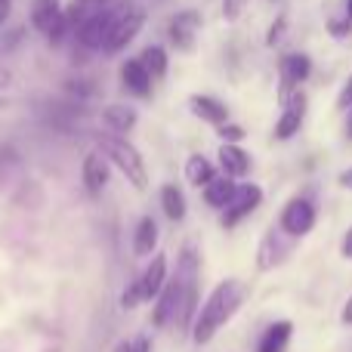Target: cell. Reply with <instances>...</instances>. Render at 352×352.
I'll return each mask as SVG.
<instances>
[{
  "instance_id": "cell-1",
  "label": "cell",
  "mask_w": 352,
  "mask_h": 352,
  "mask_svg": "<svg viewBox=\"0 0 352 352\" xmlns=\"http://www.w3.org/2000/svg\"><path fill=\"white\" fill-rule=\"evenodd\" d=\"M244 297H248V287H244V281H238V278L219 281V285L210 291V297L204 300V306L198 309V316H195V322H192V340L198 343V346L210 343L213 337H217V331L223 328V324L229 322V318L235 316L238 309H241Z\"/></svg>"
},
{
  "instance_id": "cell-2",
  "label": "cell",
  "mask_w": 352,
  "mask_h": 352,
  "mask_svg": "<svg viewBox=\"0 0 352 352\" xmlns=\"http://www.w3.org/2000/svg\"><path fill=\"white\" fill-rule=\"evenodd\" d=\"M99 152L109 158V164H115L118 170L124 173V179L130 182L133 188H148V170H146V161H142L140 148L133 142H127L124 136L115 133H105L99 136Z\"/></svg>"
},
{
  "instance_id": "cell-3",
  "label": "cell",
  "mask_w": 352,
  "mask_h": 352,
  "mask_svg": "<svg viewBox=\"0 0 352 352\" xmlns=\"http://www.w3.org/2000/svg\"><path fill=\"white\" fill-rule=\"evenodd\" d=\"M176 285H179V312H176V324L182 331H192V322L198 316V256L195 250H182L179 266H176Z\"/></svg>"
},
{
  "instance_id": "cell-4",
  "label": "cell",
  "mask_w": 352,
  "mask_h": 352,
  "mask_svg": "<svg viewBox=\"0 0 352 352\" xmlns=\"http://www.w3.org/2000/svg\"><path fill=\"white\" fill-rule=\"evenodd\" d=\"M278 226L285 235L291 238H303L316 229V207H312L309 198H291L285 207H281V217H278Z\"/></svg>"
},
{
  "instance_id": "cell-5",
  "label": "cell",
  "mask_w": 352,
  "mask_h": 352,
  "mask_svg": "<svg viewBox=\"0 0 352 352\" xmlns=\"http://www.w3.org/2000/svg\"><path fill=\"white\" fill-rule=\"evenodd\" d=\"M142 25H146V10H140V6H133V10L121 12V16L115 19V28H111L109 41H105V53L109 56H118L124 53V50L130 47V43L136 41V34L142 31Z\"/></svg>"
},
{
  "instance_id": "cell-6",
  "label": "cell",
  "mask_w": 352,
  "mask_h": 352,
  "mask_svg": "<svg viewBox=\"0 0 352 352\" xmlns=\"http://www.w3.org/2000/svg\"><path fill=\"white\" fill-rule=\"evenodd\" d=\"M31 25H34L41 34L50 37V43H59L68 31L65 12H62L59 0H34V10H31Z\"/></svg>"
},
{
  "instance_id": "cell-7",
  "label": "cell",
  "mask_w": 352,
  "mask_h": 352,
  "mask_svg": "<svg viewBox=\"0 0 352 352\" xmlns=\"http://www.w3.org/2000/svg\"><path fill=\"white\" fill-rule=\"evenodd\" d=\"M260 204H263V186H256V182H244V186H238L232 204L223 210L219 226H223V229H235V226L241 223L244 217H250Z\"/></svg>"
},
{
  "instance_id": "cell-8",
  "label": "cell",
  "mask_w": 352,
  "mask_h": 352,
  "mask_svg": "<svg viewBox=\"0 0 352 352\" xmlns=\"http://www.w3.org/2000/svg\"><path fill=\"white\" fill-rule=\"evenodd\" d=\"M278 72H281V105H285L287 99L300 90V84L312 74V59L306 53H287L285 59H281Z\"/></svg>"
},
{
  "instance_id": "cell-9",
  "label": "cell",
  "mask_w": 352,
  "mask_h": 352,
  "mask_svg": "<svg viewBox=\"0 0 352 352\" xmlns=\"http://www.w3.org/2000/svg\"><path fill=\"white\" fill-rule=\"evenodd\" d=\"M115 19H118V12H111V10H99V12H93V16H87L78 28V41L84 43L87 50H102L111 28H115Z\"/></svg>"
},
{
  "instance_id": "cell-10",
  "label": "cell",
  "mask_w": 352,
  "mask_h": 352,
  "mask_svg": "<svg viewBox=\"0 0 352 352\" xmlns=\"http://www.w3.org/2000/svg\"><path fill=\"white\" fill-rule=\"evenodd\" d=\"M167 281H170V278H167V256H164V254H155V256H152V263L146 266V272H142L140 278H136V285H140V297H142V303H148V300H158Z\"/></svg>"
},
{
  "instance_id": "cell-11",
  "label": "cell",
  "mask_w": 352,
  "mask_h": 352,
  "mask_svg": "<svg viewBox=\"0 0 352 352\" xmlns=\"http://www.w3.org/2000/svg\"><path fill=\"white\" fill-rule=\"evenodd\" d=\"M217 164L226 179H244L250 173V155L235 142H223L217 152Z\"/></svg>"
},
{
  "instance_id": "cell-12",
  "label": "cell",
  "mask_w": 352,
  "mask_h": 352,
  "mask_svg": "<svg viewBox=\"0 0 352 352\" xmlns=\"http://www.w3.org/2000/svg\"><path fill=\"white\" fill-rule=\"evenodd\" d=\"M303 115H306V96L297 90L281 105V118H278V124H275V140H291V136L303 127Z\"/></svg>"
},
{
  "instance_id": "cell-13",
  "label": "cell",
  "mask_w": 352,
  "mask_h": 352,
  "mask_svg": "<svg viewBox=\"0 0 352 352\" xmlns=\"http://www.w3.org/2000/svg\"><path fill=\"white\" fill-rule=\"evenodd\" d=\"M80 176H84V186L87 192H102L109 186V176H111V167H109V158H105L99 148L84 155V167H80Z\"/></svg>"
},
{
  "instance_id": "cell-14",
  "label": "cell",
  "mask_w": 352,
  "mask_h": 352,
  "mask_svg": "<svg viewBox=\"0 0 352 352\" xmlns=\"http://www.w3.org/2000/svg\"><path fill=\"white\" fill-rule=\"evenodd\" d=\"M188 111H192L195 118H201L204 124H213L217 130L229 124V109H226V102H219V99H213V96H204V93H195V96L188 99Z\"/></svg>"
},
{
  "instance_id": "cell-15",
  "label": "cell",
  "mask_w": 352,
  "mask_h": 352,
  "mask_svg": "<svg viewBox=\"0 0 352 352\" xmlns=\"http://www.w3.org/2000/svg\"><path fill=\"white\" fill-rule=\"evenodd\" d=\"M176 312H179V285L176 278H170L161 291V297L155 300V312H152V322L158 328H167V324H176Z\"/></svg>"
},
{
  "instance_id": "cell-16",
  "label": "cell",
  "mask_w": 352,
  "mask_h": 352,
  "mask_svg": "<svg viewBox=\"0 0 352 352\" xmlns=\"http://www.w3.org/2000/svg\"><path fill=\"white\" fill-rule=\"evenodd\" d=\"M121 84L127 87V93L146 99L148 93H152V74L146 72V65H142L140 59H127L121 65Z\"/></svg>"
},
{
  "instance_id": "cell-17",
  "label": "cell",
  "mask_w": 352,
  "mask_h": 352,
  "mask_svg": "<svg viewBox=\"0 0 352 352\" xmlns=\"http://www.w3.org/2000/svg\"><path fill=\"white\" fill-rule=\"evenodd\" d=\"M198 28H201L198 12H195V10H186V12H179V16H173V22H170V28H167V34H170V41H173L179 50H188V47H192L195 31H198Z\"/></svg>"
},
{
  "instance_id": "cell-18",
  "label": "cell",
  "mask_w": 352,
  "mask_h": 352,
  "mask_svg": "<svg viewBox=\"0 0 352 352\" xmlns=\"http://www.w3.org/2000/svg\"><path fill=\"white\" fill-rule=\"evenodd\" d=\"M294 337V324L291 322H275L263 331V337L256 340L254 352H287V343Z\"/></svg>"
},
{
  "instance_id": "cell-19",
  "label": "cell",
  "mask_w": 352,
  "mask_h": 352,
  "mask_svg": "<svg viewBox=\"0 0 352 352\" xmlns=\"http://www.w3.org/2000/svg\"><path fill=\"white\" fill-rule=\"evenodd\" d=\"M102 121L105 127L111 130L115 136H127L130 130L136 127V109H130V105H105L102 109Z\"/></svg>"
},
{
  "instance_id": "cell-20",
  "label": "cell",
  "mask_w": 352,
  "mask_h": 352,
  "mask_svg": "<svg viewBox=\"0 0 352 352\" xmlns=\"http://www.w3.org/2000/svg\"><path fill=\"white\" fill-rule=\"evenodd\" d=\"M238 186L235 179H226V176H217V179L210 182V186L201 188V195H204V201L210 207H217V210H226V207L232 204V198H235Z\"/></svg>"
},
{
  "instance_id": "cell-21",
  "label": "cell",
  "mask_w": 352,
  "mask_h": 352,
  "mask_svg": "<svg viewBox=\"0 0 352 352\" xmlns=\"http://www.w3.org/2000/svg\"><path fill=\"white\" fill-rule=\"evenodd\" d=\"M158 248V223L152 217H142L140 226L133 232V254L136 256H152V250Z\"/></svg>"
},
{
  "instance_id": "cell-22",
  "label": "cell",
  "mask_w": 352,
  "mask_h": 352,
  "mask_svg": "<svg viewBox=\"0 0 352 352\" xmlns=\"http://www.w3.org/2000/svg\"><path fill=\"white\" fill-rule=\"evenodd\" d=\"M186 179L192 182L195 188H204V186H210V182L217 179V167H213L210 161L204 158V155H188V161H186Z\"/></svg>"
},
{
  "instance_id": "cell-23",
  "label": "cell",
  "mask_w": 352,
  "mask_h": 352,
  "mask_svg": "<svg viewBox=\"0 0 352 352\" xmlns=\"http://www.w3.org/2000/svg\"><path fill=\"white\" fill-rule=\"evenodd\" d=\"M161 207H164V213L173 219V223L186 219L188 204H186V195H182V188L173 186V182H164V186H161Z\"/></svg>"
},
{
  "instance_id": "cell-24",
  "label": "cell",
  "mask_w": 352,
  "mask_h": 352,
  "mask_svg": "<svg viewBox=\"0 0 352 352\" xmlns=\"http://www.w3.org/2000/svg\"><path fill=\"white\" fill-rule=\"evenodd\" d=\"M140 62L146 65V72L152 74V78H164V74H167V53H164L161 47H148V50H142Z\"/></svg>"
},
{
  "instance_id": "cell-25",
  "label": "cell",
  "mask_w": 352,
  "mask_h": 352,
  "mask_svg": "<svg viewBox=\"0 0 352 352\" xmlns=\"http://www.w3.org/2000/svg\"><path fill=\"white\" fill-rule=\"evenodd\" d=\"M250 0H223V16L229 19V22H238L241 19V12L248 10Z\"/></svg>"
},
{
  "instance_id": "cell-26",
  "label": "cell",
  "mask_w": 352,
  "mask_h": 352,
  "mask_svg": "<svg viewBox=\"0 0 352 352\" xmlns=\"http://www.w3.org/2000/svg\"><path fill=\"white\" fill-rule=\"evenodd\" d=\"M285 31H287V19L278 16V19H275V25L269 28V34H266V43H269V47H278V43L285 41Z\"/></svg>"
},
{
  "instance_id": "cell-27",
  "label": "cell",
  "mask_w": 352,
  "mask_h": 352,
  "mask_svg": "<svg viewBox=\"0 0 352 352\" xmlns=\"http://www.w3.org/2000/svg\"><path fill=\"white\" fill-rule=\"evenodd\" d=\"M140 303H142V297H140V285L133 281V285H130L127 291L121 294V306H124V309H133V306H140Z\"/></svg>"
},
{
  "instance_id": "cell-28",
  "label": "cell",
  "mask_w": 352,
  "mask_h": 352,
  "mask_svg": "<svg viewBox=\"0 0 352 352\" xmlns=\"http://www.w3.org/2000/svg\"><path fill=\"white\" fill-rule=\"evenodd\" d=\"M328 28H331V34H334V37H343V34H349L352 22H349V19H331Z\"/></svg>"
},
{
  "instance_id": "cell-29",
  "label": "cell",
  "mask_w": 352,
  "mask_h": 352,
  "mask_svg": "<svg viewBox=\"0 0 352 352\" xmlns=\"http://www.w3.org/2000/svg\"><path fill=\"white\" fill-rule=\"evenodd\" d=\"M124 352H152V343H148V337H133V340L124 346Z\"/></svg>"
},
{
  "instance_id": "cell-30",
  "label": "cell",
  "mask_w": 352,
  "mask_h": 352,
  "mask_svg": "<svg viewBox=\"0 0 352 352\" xmlns=\"http://www.w3.org/2000/svg\"><path fill=\"white\" fill-rule=\"evenodd\" d=\"M337 105H340V109H352V74L346 78V84H343V90H340V99H337Z\"/></svg>"
},
{
  "instance_id": "cell-31",
  "label": "cell",
  "mask_w": 352,
  "mask_h": 352,
  "mask_svg": "<svg viewBox=\"0 0 352 352\" xmlns=\"http://www.w3.org/2000/svg\"><path fill=\"white\" fill-rule=\"evenodd\" d=\"M219 136H223L226 142H238L244 136V130L241 127H232V124H226V127H219Z\"/></svg>"
},
{
  "instance_id": "cell-32",
  "label": "cell",
  "mask_w": 352,
  "mask_h": 352,
  "mask_svg": "<svg viewBox=\"0 0 352 352\" xmlns=\"http://www.w3.org/2000/svg\"><path fill=\"white\" fill-rule=\"evenodd\" d=\"M340 254L346 256V260H352V226L346 229V235H343V244H340Z\"/></svg>"
},
{
  "instance_id": "cell-33",
  "label": "cell",
  "mask_w": 352,
  "mask_h": 352,
  "mask_svg": "<svg viewBox=\"0 0 352 352\" xmlns=\"http://www.w3.org/2000/svg\"><path fill=\"white\" fill-rule=\"evenodd\" d=\"M80 3H84L90 12H99V10H102V6H109L111 0H80Z\"/></svg>"
},
{
  "instance_id": "cell-34",
  "label": "cell",
  "mask_w": 352,
  "mask_h": 352,
  "mask_svg": "<svg viewBox=\"0 0 352 352\" xmlns=\"http://www.w3.org/2000/svg\"><path fill=\"white\" fill-rule=\"evenodd\" d=\"M10 12H12V0H0V25L10 19Z\"/></svg>"
},
{
  "instance_id": "cell-35",
  "label": "cell",
  "mask_w": 352,
  "mask_h": 352,
  "mask_svg": "<svg viewBox=\"0 0 352 352\" xmlns=\"http://www.w3.org/2000/svg\"><path fill=\"white\" fill-rule=\"evenodd\" d=\"M337 182H340L343 188H352V167H349V170H343L340 176H337Z\"/></svg>"
},
{
  "instance_id": "cell-36",
  "label": "cell",
  "mask_w": 352,
  "mask_h": 352,
  "mask_svg": "<svg viewBox=\"0 0 352 352\" xmlns=\"http://www.w3.org/2000/svg\"><path fill=\"white\" fill-rule=\"evenodd\" d=\"M340 318H343V324H352V297L346 300V306H343V316Z\"/></svg>"
},
{
  "instance_id": "cell-37",
  "label": "cell",
  "mask_w": 352,
  "mask_h": 352,
  "mask_svg": "<svg viewBox=\"0 0 352 352\" xmlns=\"http://www.w3.org/2000/svg\"><path fill=\"white\" fill-rule=\"evenodd\" d=\"M346 12H349V22H352V0H346Z\"/></svg>"
},
{
  "instance_id": "cell-38",
  "label": "cell",
  "mask_w": 352,
  "mask_h": 352,
  "mask_svg": "<svg viewBox=\"0 0 352 352\" xmlns=\"http://www.w3.org/2000/svg\"><path fill=\"white\" fill-rule=\"evenodd\" d=\"M346 133H352V115H349V121H346Z\"/></svg>"
},
{
  "instance_id": "cell-39",
  "label": "cell",
  "mask_w": 352,
  "mask_h": 352,
  "mask_svg": "<svg viewBox=\"0 0 352 352\" xmlns=\"http://www.w3.org/2000/svg\"><path fill=\"white\" fill-rule=\"evenodd\" d=\"M0 109H3V99H0Z\"/></svg>"
}]
</instances>
